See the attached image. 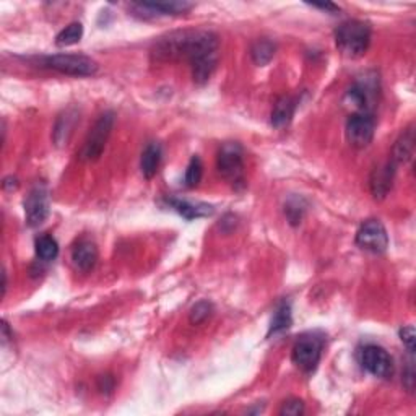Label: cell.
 <instances>
[{
	"instance_id": "cell-1",
	"label": "cell",
	"mask_w": 416,
	"mask_h": 416,
	"mask_svg": "<svg viewBox=\"0 0 416 416\" xmlns=\"http://www.w3.org/2000/svg\"><path fill=\"white\" fill-rule=\"evenodd\" d=\"M218 36L212 31H178L161 38L153 48L156 61H179L186 59L191 62L192 77L196 83H207L218 66Z\"/></svg>"
},
{
	"instance_id": "cell-2",
	"label": "cell",
	"mask_w": 416,
	"mask_h": 416,
	"mask_svg": "<svg viewBox=\"0 0 416 416\" xmlns=\"http://www.w3.org/2000/svg\"><path fill=\"white\" fill-rule=\"evenodd\" d=\"M371 26L361 20L343 21L335 31V43L338 51L350 59L366 54L369 44H371Z\"/></svg>"
},
{
	"instance_id": "cell-3",
	"label": "cell",
	"mask_w": 416,
	"mask_h": 416,
	"mask_svg": "<svg viewBox=\"0 0 416 416\" xmlns=\"http://www.w3.org/2000/svg\"><path fill=\"white\" fill-rule=\"evenodd\" d=\"M216 166H218V171L225 178L226 183L231 184L233 189H244V158L243 148L239 146V143L230 142L223 145L218 158H216Z\"/></svg>"
},
{
	"instance_id": "cell-4",
	"label": "cell",
	"mask_w": 416,
	"mask_h": 416,
	"mask_svg": "<svg viewBox=\"0 0 416 416\" xmlns=\"http://www.w3.org/2000/svg\"><path fill=\"white\" fill-rule=\"evenodd\" d=\"M114 119L116 117L113 111H106V113L98 117L95 126L91 127L90 133H88L83 146H81L80 160L95 161L103 155L104 146H106V142L111 136V131L114 127Z\"/></svg>"
},
{
	"instance_id": "cell-5",
	"label": "cell",
	"mask_w": 416,
	"mask_h": 416,
	"mask_svg": "<svg viewBox=\"0 0 416 416\" xmlns=\"http://www.w3.org/2000/svg\"><path fill=\"white\" fill-rule=\"evenodd\" d=\"M43 66L70 77H93L98 72V64L81 54H54L43 59Z\"/></svg>"
},
{
	"instance_id": "cell-6",
	"label": "cell",
	"mask_w": 416,
	"mask_h": 416,
	"mask_svg": "<svg viewBox=\"0 0 416 416\" xmlns=\"http://www.w3.org/2000/svg\"><path fill=\"white\" fill-rule=\"evenodd\" d=\"M322 348H324V340L319 335H315V333L303 335L298 340L295 347H293L291 353L293 362H295L303 372L306 374L314 372L322 358Z\"/></svg>"
},
{
	"instance_id": "cell-7",
	"label": "cell",
	"mask_w": 416,
	"mask_h": 416,
	"mask_svg": "<svg viewBox=\"0 0 416 416\" xmlns=\"http://www.w3.org/2000/svg\"><path fill=\"white\" fill-rule=\"evenodd\" d=\"M376 132V121L371 113H355L347 121V138L355 148H365L372 142Z\"/></svg>"
},
{
	"instance_id": "cell-8",
	"label": "cell",
	"mask_w": 416,
	"mask_h": 416,
	"mask_svg": "<svg viewBox=\"0 0 416 416\" xmlns=\"http://www.w3.org/2000/svg\"><path fill=\"white\" fill-rule=\"evenodd\" d=\"M360 362L367 372L380 379H387L394 372V362H392L390 355L379 345L362 347L360 351Z\"/></svg>"
},
{
	"instance_id": "cell-9",
	"label": "cell",
	"mask_w": 416,
	"mask_h": 416,
	"mask_svg": "<svg viewBox=\"0 0 416 416\" xmlns=\"http://www.w3.org/2000/svg\"><path fill=\"white\" fill-rule=\"evenodd\" d=\"M356 244L361 249L382 254L389 248V236L382 223L379 220H367L360 226L356 233Z\"/></svg>"
},
{
	"instance_id": "cell-10",
	"label": "cell",
	"mask_w": 416,
	"mask_h": 416,
	"mask_svg": "<svg viewBox=\"0 0 416 416\" xmlns=\"http://www.w3.org/2000/svg\"><path fill=\"white\" fill-rule=\"evenodd\" d=\"M49 191L44 184H36L25 198V215L29 226L43 225L49 215Z\"/></svg>"
},
{
	"instance_id": "cell-11",
	"label": "cell",
	"mask_w": 416,
	"mask_h": 416,
	"mask_svg": "<svg viewBox=\"0 0 416 416\" xmlns=\"http://www.w3.org/2000/svg\"><path fill=\"white\" fill-rule=\"evenodd\" d=\"M192 7L194 5L189 2H140L131 5L136 15L143 16V19H148V16L181 15L189 11Z\"/></svg>"
},
{
	"instance_id": "cell-12",
	"label": "cell",
	"mask_w": 416,
	"mask_h": 416,
	"mask_svg": "<svg viewBox=\"0 0 416 416\" xmlns=\"http://www.w3.org/2000/svg\"><path fill=\"white\" fill-rule=\"evenodd\" d=\"M395 176V165L392 161L385 163L382 166H377L371 174L369 179V187L374 198H384L392 189V183H394Z\"/></svg>"
},
{
	"instance_id": "cell-13",
	"label": "cell",
	"mask_w": 416,
	"mask_h": 416,
	"mask_svg": "<svg viewBox=\"0 0 416 416\" xmlns=\"http://www.w3.org/2000/svg\"><path fill=\"white\" fill-rule=\"evenodd\" d=\"M72 262L80 272H90L98 262V248L90 239H80L72 249Z\"/></svg>"
},
{
	"instance_id": "cell-14",
	"label": "cell",
	"mask_w": 416,
	"mask_h": 416,
	"mask_svg": "<svg viewBox=\"0 0 416 416\" xmlns=\"http://www.w3.org/2000/svg\"><path fill=\"white\" fill-rule=\"evenodd\" d=\"M168 205H171V208L176 210L183 218L186 220H197L203 218V216L213 215L215 208L208 203L202 202H189V201H181V198H168Z\"/></svg>"
},
{
	"instance_id": "cell-15",
	"label": "cell",
	"mask_w": 416,
	"mask_h": 416,
	"mask_svg": "<svg viewBox=\"0 0 416 416\" xmlns=\"http://www.w3.org/2000/svg\"><path fill=\"white\" fill-rule=\"evenodd\" d=\"M415 151V132L412 127H408L405 132L402 133L400 137L394 145V150H392V163L394 165H405L413 158Z\"/></svg>"
},
{
	"instance_id": "cell-16",
	"label": "cell",
	"mask_w": 416,
	"mask_h": 416,
	"mask_svg": "<svg viewBox=\"0 0 416 416\" xmlns=\"http://www.w3.org/2000/svg\"><path fill=\"white\" fill-rule=\"evenodd\" d=\"M161 158H163V150L160 143L151 142L145 146L142 160H140V169H142V174L146 179L155 178L158 173V168L161 165Z\"/></svg>"
},
{
	"instance_id": "cell-17",
	"label": "cell",
	"mask_w": 416,
	"mask_h": 416,
	"mask_svg": "<svg viewBox=\"0 0 416 416\" xmlns=\"http://www.w3.org/2000/svg\"><path fill=\"white\" fill-rule=\"evenodd\" d=\"M296 111V99L291 96H283L280 98L277 103H275L273 111H272V124L281 128L286 127L291 122L293 116H295Z\"/></svg>"
},
{
	"instance_id": "cell-18",
	"label": "cell",
	"mask_w": 416,
	"mask_h": 416,
	"mask_svg": "<svg viewBox=\"0 0 416 416\" xmlns=\"http://www.w3.org/2000/svg\"><path fill=\"white\" fill-rule=\"evenodd\" d=\"M78 121V114L73 109H69L64 113V116L59 117L56 131H54V140L57 145H64L69 140L70 133L73 132V127Z\"/></svg>"
},
{
	"instance_id": "cell-19",
	"label": "cell",
	"mask_w": 416,
	"mask_h": 416,
	"mask_svg": "<svg viewBox=\"0 0 416 416\" xmlns=\"http://www.w3.org/2000/svg\"><path fill=\"white\" fill-rule=\"evenodd\" d=\"M275 51H277V46H275L272 41L268 39H259L257 43L252 44L250 48V57L257 66H267L268 62L272 61L275 56Z\"/></svg>"
},
{
	"instance_id": "cell-20",
	"label": "cell",
	"mask_w": 416,
	"mask_h": 416,
	"mask_svg": "<svg viewBox=\"0 0 416 416\" xmlns=\"http://www.w3.org/2000/svg\"><path fill=\"white\" fill-rule=\"evenodd\" d=\"M81 36H83V25H81L80 21H73L57 34L56 44L59 46V48H66V46L80 43Z\"/></svg>"
},
{
	"instance_id": "cell-21",
	"label": "cell",
	"mask_w": 416,
	"mask_h": 416,
	"mask_svg": "<svg viewBox=\"0 0 416 416\" xmlns=\"http://www.w3.org/2000/svg\"><path fill=\"white\" fill-rule=\"evenodd\" d=\"M291 308L288 303H281L273 314L272 324H270V333H280L288 330L291 327Z\"/></svg>"
},
{
	"instance_id": "cell-22",
	"label": "cell",
	"mask_w": 416,
	"mask_h": 416,
	"mask_svg": "<svg viewBox=\"0 0 416 416\" xmlns=\"http://www.w3.org/2000/svg\"><path fill=\"white\" fill-rule=\"evenodd\" d=\"M36 254H38L39 259L44 260V262L54 260L56 257L59 255V244H57L56 239L52 236H48V234L38 238Z\"/></svg>"
},
{
	"instance_id": "cell-23",
	"label": "cell",
	"mask_w": 416,
	"mask_h": 416,
	"mask_svg": "<svg viewBox=\"0 0 416 416\" xmlns=\"http://www.w3.org/2000/svg\"><path fill=\"white\" fill-rule=\"evenodd\" d=\"M203 176V165L198 156H192L189 161V166L186 169V186L196 187L202 181Z\"/></svg>"
},
{
	"instance_id": "cell-24",
	"label": "cell",
	"mask_w": 416,
	"mask_h": 416,
	"mask_svg": "<svg viewBox=\"0 0 416 416\" xmlns=\"http://www.w3.org/2000/svg\"><path fill=\"white\" fill-rule=\"evenodd\" d=\"M213 314V304L208 301H198L194 308L191 309L189 319L194 325H201Z\"/></svg>"
},
{
	"instance_id": "cell-25",
	"label": "cell",
	"mask_w": 416,
	"mask_h": 416,
	"mask_svg": "<svg viewBox=\"0 0 416 416\" xmlns=\"http://www.w3.org/2000/svg\"><path fill=\"white\" fill-rule=\"evenodd\" d=\"M303 413H304V403L303 400H298V398L286 400L280 408V415H286V416H300Z\"/></svg>"
},
{
	"instance_id": "cell-26",
	"label": "cell",
	"mask_w": 416,
	"mask_h": 416,
	"mask_svg": "<svg viewBox=\"0 0 416 416\" xmlns=\"http://www.w3.org/2000/svg\"><path fill=\"white\" fill-rule=\"evenodd\" d=\"M416 335H415V329L412 325L410 327H405V329H402L400 330V338H402V342L405 343V347L408 348V351L410 353H415V338Z\"/></svg>"
},
{
	"instance_id": "cell-27",
	"label": "cell",
	"mask_w": 416,
	"mask_h": 416,
	"mask_svg": "<svg viewBox=\"0 0 416 416\" xmlns=\"http://www.w3.org/2000/svg\"><path fill=\"white\" fill-rule=\"evenodd\" d=\"M114 385H116V382H114V377L113 376H99L98 377V390L101 392V394H111V392L114 390Z\"/></svg>"
},
{
	"instance_id": "cell-28",
	"label": "cell",
	"mask_w": 416,
	"mask_h": 416,
	"mask_svg": "<svg viewBox=\"0 0 416 416\" xmlns=\"http://www.w3.org/2000/svg\"><path fill=\"white\" fill-rule=\"evenodd\" d=\"M313 7H314V9H320V10L332 11V14H333V11H337V10H338L337 5H333V4H314Z\"/></svg>"
}]
</instances>
